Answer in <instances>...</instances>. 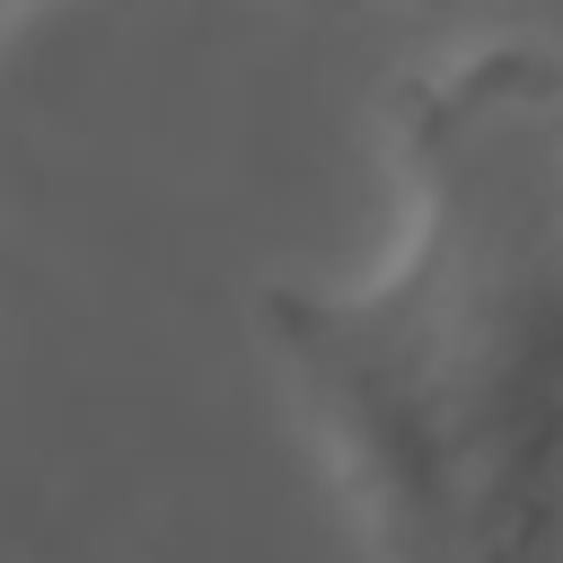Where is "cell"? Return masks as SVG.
<instances>
[{
    "mask_svg": "<svg viewBox=\"0 0 563 563\" xmlns=\"http://www.w3.org/2000/svg\"><path fill=\"white\" fill-rule=\"evenodd\" d=\"M387 150V246L273 282L264 343L378 563H563V53L413 70Z\"/></svg>",
    "mask_w": 563,
    "mask_h": 563,
    "instance_id": "6da1fadb",
    "label": "cell"
},
{
    "mask_svg": "<svg viewBox=\"0 0 563 563\" xmlns=\"http://www.w3.org/2000/svg\"><path fill=\"white\" fill-rule=\"evenodd\" d=\"M0 26H9V18H0Z\"/></svg>",
    "mask_w": 563,
    "mask_h": 563,
    "instance_id": "7a4b0ae2",
    "label": "cell"
}]
</instances>
